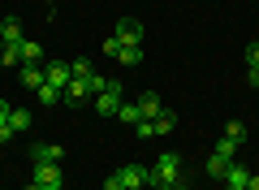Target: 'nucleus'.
Instances as JSON below:
<instances>
[{"label":"nucleus","instance_id":"0eeeda50","mask_svg":"<svg viewBox=\"0 0 259 190\" xmlns=\"http://www.w3.org/2000/svg\"><path fill=\"white\" fill-rule=\"evenodd\" d=\"M30 181H39V186H61V164H35V177Z\"/></svg>","mask_w":259,"mask_h":190},{"label":"nucleus","instance_id":"ddd939ff","mask_svg":"<svg viewBox=\"0 0 259 190\" xmlns=\"http://www.w3.org/2000/svg\"><path fill=\"white\" fill-rule=\"evenodd\" d=\"M18 52H22V61H26V65H39V61H44V48H39L35 39H22Z\"/></svg>","mask_w":259,"mask_h":190},{"label":"nucleus","instance_id":"7ed1b4c3","mask_svg":"<svg viewBox=\"0 0 259 190\" xmlns=\"http://www.w3.org/2000/svg\"><path fill=\"white\" fill-rule=\"evenodd\" d=\"M117 177H121V190H147V169L143 164H121Z\"/></svg>","mask_w":259,"mask_h":190},{"label":"nucleus","instance_id":"aec40b11","mask_svg":"<svg viewBox=\"0 0 259 190\" xmlns=\"http://www.w3.org/2000/svg\"><path fill=\"white\" fill-rule=\"evenodd\" d=\"M225 169H229V160H225V156H207V173H212V177H225Z\"/></svg>","mask_w":259,"mask_h":190},{"label":"nucleus","instance_id":"c85d7f7f","mask_svg":"<svg viewBox=\"0 0 259 190\" xmlns=\"http://www.w3.org/2000/svg\"><path fill=\"white\" fill-rule=\"evenodd\" d=\"M246 78H250V87L259 91V65H250V73H246Z\"/></svg>","mask_w":259,"mask_h":190},{"label":"nucleus","instance_id":"4be33fe9","mask_svg":"<svg viewBox=\"0 0 259 190\" xmlns=\"http://www.w3.org/2000/svg\"><path fill=\"white\" fill-rule=\"evenodd\" d=\"M35 95H39V104H56V100H61V91H56L52 82H44V87H39Z\"/></svg>","mask_w":259,"mask_h":190},{"label":"nucleus","instance_id":"c756f323","mask_svg":"<svg viewBox=\"0 0 259 190\" xmlns=\"http://www.w3.org/2000/svg\"><path fill=\"white\" fill-rule=\"evenodd\" d=\"M104 190H121V177H117V173H112V177L104 181Z\"/></svg>","mask_w":259,"mask_h":190},{"label":"nucleus","instance_id":"39448f33","mask_svg":"<svg viewBox=\"0 0 259 190\" xmlns=\"http://www.w3.org/2000/svg\"><path fill=\"white\" fill-rule=\"evenodd\" d=\"M112 35H117L121 44H143V22H134V18H121Z\"/></svg>","mask_w":259,"mask_h":190},{"label":"nucleus","instance_id":"5701e85b","mask_svg":"<svg viewBox=\"0 0 259 190\" xmlns=\"http://www.w3.org/2000/svg\"><path fill=\"white\" fill-rule=\"evenodd\" d=\"M69 69H74V78H87V73H91V61L78 56V61H69Z\"/></svg>","mask_w":259,"mask_h":190},{"label":"nucleus","instance_id":"2f4dec72","mask_svg":"<svg viewBox=\"0 0 259 190\" xmlns=\"http://www.w3.org/2000/svg\"><path fill=\"white\" fill-rule=\"evenodd\" d=\"M26 190H48V186H39V181H30V186H26Z\"/></svg>","mask_w":259,"mask_h":190},{"label":"nucleus","instance_id":"6e6552de","mask_svg":"<svg viewBox=\"0 0 259 190\" xmlns=\"http://www.w3.org/2000/svg\"><path fill=\"white\" fill-rule=\"evenodd\" d=\"M18 82H22L26 91H39V87H44V65H22V69H18Z\"/></svg>","mask_w":259,"mask_h":190},{"label":"nucleus","instance_id":"dca6fc26","mask_svg":"<svg viewBox=\"0 0 259 190\" xmlns=\"http://www.w3.org/2000/svg\"><path fill=\"white\" fill-rule=\"evenodd\" d=\"M61 100H65V104H82V100H87V87H82V82L74 78V82H69V87L61 91Z\"/></svg>","mask_w":259,"mask_h":190},{"label":"nucleus","instance_id":"20e7f679","mask_svg":"<svg viewBox=\"0 0 259 190\" xmlns=\"http://www.w3.org/2000/svg\"><path fill=\"white\" fill-rule=\"evenodd\" d=\"M44 82H52L56 91H65L69 82H74V69H69L65 61H52V65H44Z\"/></svg>","mask_w":259,"mask_h":190},{"label":"nucleus","instance_id":"9d476101","mask_svg":"<svg viewBox=\"0 0 259 190\" xmlns=\"http://www.w3.org/2000/svg\"><path fill=\"white\" fill-rule=\"evenodd\" d=\"M22 39H26V35H22V22L18 18H5V22H0V44H22Z\"/></svg>","mask_w":259,"mask_h":190},{"label":"nucleus","instance_id":"9b49d317","mask_svg":"<svg viewBox=\"0 0 259 190\" xmlns=\"http://www.w3.org/2000/svg\"><path fill=\"white\" fill-rule=\"evenodd\" d=\"M117 117L125 121V126H139V121H147V117H143V108H139V100H121Z\"/></svg>","mask_w":259,"mask_h":190},{"label":"nucleus","instance_id":"b1692460","mask_svg":"<svg viewBox=\"0 0 259 190\" xmlns=\"http://www.w3.org/2000/svg\"><path fill=\"white\" fill-rule=\"evenodd\" d=\"M225 134H229L233 143H242V138H246V126H242V121H229V126H225Z\"/></svg>","mask_w":259,"mask_h":190},{"label":"nucleus","instance_id":"a878e982","mask_svg":"<svg viewBox=\"0 0 259 190\" xmlns=\"http://www.w3.org/2000/svg\"><path fill=\"white\" fill-rule=\"evenodd\" d=\"M134 134H139V138H151V134H156V126H151V121H139V126H134Z\"/></svg>","mask_w":259,"mask_h":190},{"label":"nucleus","instance_id":"6ab92c4d","mask_svg":"<svg viewBox=\"0 0 259 190\" xmlns=\"http://www.w3.org/2000/svg\"><path fill=\"white\" fill-rule=\"evenodd\" d=\"M18 61H22L18 44H0V65H18Z\"/></svg>","mask_w":259,"mask_h":190},{"label":"nucleus","instance_id":"1a4fd4ad","mask_svg":"<svg viewBox=\"0 0 259 190\" xmlns=\"http://www.w3.org/2000/svg\"><path fill=\"white\" fill-rule=\"evenodd\" d=\"M30 156H35V164H56V160H61V143H35V151H30Z\"/></svg>","mask_w":259,"mask_h":190},{"label":"nucleus","instance_id":"cd10ccee","mask_svg":"<svg viewBox=\"0 0 259 190\" xmlns=\"http://www.w3.org/2000/svg\"><path fill=\"white\" fill-rule=\"evenodd\" d=\"M9 112H13V104H9V100H0V126H9Z\"/></svg>","mask_w":259,"mask_h":190},{"label":"nucleus","instance_id":"f03ea898","mask_svg":"<svg viewBox=\"0 0 259 190\" xmlns=\"http://www.w3.org/2000/svg\"><path fill=\"white\" fill-rule=\"evenodd\" d=\"M121 95H125V91H121V82H112V78H108V91H104V95H95V112H104V117H117Z\"/></svg>","mask_w":259,"mask_h":190},{"label":"nucleus","instance_id":"bb28decb","mask_svg":"<svg viewBox=\"0 0 259 190\" xmlns=\"http://www.w3.org/2000/svg\"><path fill=\"white\" fill-rule=\"evenodd\" d=\"M246 65H259V39H255V44H246Z\"/></svg>","mask_w":259,"mask_h":190},{"label":"nucleus","instance_id":"f257e3e1","mask_svg":"<svg viewBox=\"0 0 259 190\" xmlns=\"http://www.w3.org/2000/svg\"><path fill=\"white\" fill-rule=\"evenodd\" d=\"M173 181H182V156H177V151H164V156L156 160V169H147V186L168 190Z\"/></svg>","mask_w":259,"mask_h":190},{"label":"nucleus","instance_id":"a211bd4d","mask_svg":"<svg viewBox=\"0 0 259 190\" xmlns=\"http://www.w3.org/2000/svg\"><path fill=\"white\" fill-rule=\"evenodd\" d=\"M9 130H13V134H18V130H30V112L26 108H13L9 112Z\"/></svg>","mask_w":259,"mask_h":190},{"label":"nucleus","instance_id":"7c9ffc66","mask_svg":"<svg viewBox=\"0 0 259 190\" xmlns=\"http://www.w3.org/2000/svg\"><path fill=\"white\" fill-rule=\"evenodd\" d=\"M246 190H259V173H250V181H246Z\"/></svg>","mask_w":259,"mask_h":190},{"label":"nucleus","instance_id":"473e14b6","mask_svg":"<svg viewBox=\"0 0 259 190\" xmlns=\"http://www.w3.org/2000/svg\"><path fill=\"white\" fill-rule=\"evenodd\" d=\"M52 190H65V186H52Z\"/></svg>","mask_w":259,"mask_h":190},{"label":"nucleus","instance_id":"423d86ee","mask_svg":"<svg viewBox=\"0 0 259 190\" xmlns=\"http://www.w3.org/2000/svg\"><path fill=\"white\" fill-rule=\"evenodd\" d=\"M246 181H250V169L229 160V169H225V190H246Z\"/></svg>","mask_w":259,"mask_h":190},{"label":"nucleus","instance_id":"f8f14e48","mask_svg":"<svg viewBox=\"0 0 259 190\" xmlns=\"http://www.w3.org/2000/svg\"><path fill=\"white\" fill-rule=\"evenodd\" d=\"M139 108H143V117H147V121H156L160 112H164V104H160V95H151V91H147V95H139Z\"/></svg>","mask_w":259,"mask_h":190},{"label":"nucleus","instance_id":"2eb2a0df","mask_svg":"<svg viewBox=\"0 0 259 190\" xmlns=\"http://www.w3.org/2000/svg\"><path fill=\"white\" fill-rule=\"evenodd\" d=\"M117 61H121V65H139V61H143V44H121Z\"/></svg>","mask_w":259,"mask_h":190},{"label":"nucleus","instance_id":"f3484780","mask_svg":"<svg viewBox=\"0 0 259 190\" xmlns=\"http://www.w3.org/2000/svg\"><path fill=\"white\" fill-rule=\"evenodd\" d=\"M151 126H156V134H173V126H177V112H173V108H164L156 121H151Z\"/></svg>","mask_w":259,"mask_h":190},{"label":"nucleus","instance_id":"4468645a","mask_svg":"<svg viewBox=\"0 0 259 190\" xmlns=\"http://www.w3.org/2000/svg\"><path fill=\"white\" fill-rule=\"evenodd\" d=\"M78 82H82V87H87V95H104V91H108V78H104V73H87V78H78Z\"/></svg>","mask_w":259,"mask_h":190},{"label":"nucleus","instance_id":"393cba45","mask_svg":"<svg viewBox=\"0 0 259 190\" xmlns=\"http://www.w3.org/2000/svg\"><path fill=\"white\" fill-rule=\"evenodd\" d=\"M104 52L117 56V52H121V39H117V35H108V39H104Z\"/></svg>","mask_w":259,"mask_h":190},{"label":"nucleus","instance_id":"412c9836","mask_svg":"<svg viewBox=\"0 0 259 190\" xmlns=\"http://www.w3.org/2000/svg\"><path fill=\"white\" fill-rule=\"evenodd\" d=\"M242 143H233L229 134H221V143H216V156H225V160H233V151H238Z\"/></svg>","mask_w":259,"mask_h":190}]
</instances>
